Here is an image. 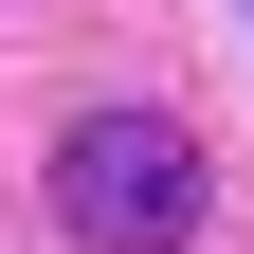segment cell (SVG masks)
<instances>
[{
	"mask_svg": "<svg viewBox=\"0 0 254 254\" xmlns=\"http://www.w3.org/2000/svg\"><path fill=\"white\" fill-rule=\"evenodd\" d=\"M55 218H73L91 254H182L218 218V164L182 109H73V145H55Z\"/></svg>",
	"mask_w": 254,
	"mask_h": 254,
	"instance_id": "6da1fadb",
	"label": "cell"
}]
</instances>
